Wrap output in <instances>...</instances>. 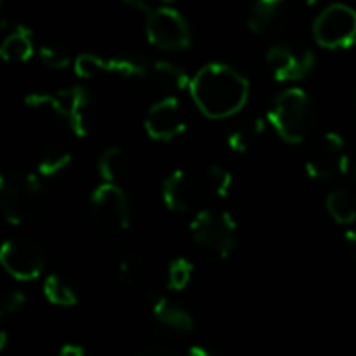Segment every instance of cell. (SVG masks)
<instances>
[{"label":"cell","instance_id":"9c48e42d","mask_svg":"<svg viewBox=\"0 0 356 356\" xmlns=\"http://www.w3.org/2000/svg\"><path fill=\"white\" fill-rule=\"evenodd\" d=\"M313 35L327 50L353 46L356 42V10L346 4H330L315 19Z\"/></svg>","mask_w":356,"mask_h":356},{"label":"cell","instance_id":"d6986e66","mask_svg":"<svg viewBox=\"0 0 356 356\" xmlns=\"http://www.w3.org/2000/svg\"><path fill=\"white\" fill-rule=\"evenodd\" d=\"M98 173L104 179V184L119 186L131 173V161L127 152L117 146L106 148L98 159Z\"/></svg>","mask_w":356,"mask_h":356},{"label":"cell","instance_id":"4316f807","mask_svg":"<svg viewBox=\"0 0 356 356\" xmlns=\"http://www.w3.org/2000/svg\"><path fill=\"white\" fill-rule=\"evenodd\" d=\"M38 56L42 60V65H46L48 69H67L71 63V54L67 48L63 46H56V44H44L40 50H38Z\"/></svg>","mask_w":356,"mask_h":356},{"label":"cell","instance_id":"9a60e30c","mask_svg":"<svg viewBox=\"0 0 356 356\" xmlns=\"http://www.w3.org/2000/svg\"><path fill=\"white\" fill-rule=\"evenodd\" d=\"M290 23V8L284 0H261L250 6L248 29L259 38H275Z\"/></svg>","mask_w":356,"mask_h":356},{"label":"cell","instance_id":"2e32d148","mask_svg":"<svg viewBox=\"0 0 356 356\" xmlns=\"http://www.w3.org/2000/svg\"><path fill=\"white\" fill-rule=\"evenodd\" d=\"M150 300V311L163 327L177 334H190L194 330V317L181 302L169 296H152Z\"/></svg>","mask_w":356,"mask_h":356},{"label":"cell","instance_id":"ba28073f","mask_svg":"<svg viewBox=\"0 0 356 356\" xmlns=\"http://www.w3.org/2000/svg\"><path fill=\"white\" fill-rule=\"evenodd\" d=\"M350 165L346 142L340 134L327 131L321 138H317L305 159L307 173L317 181H334L342 175H346Z\"/></svg>","mask_w":356,"mask_h":356},{"label":"cell","instance_id":"30bf717a","mask_svg":"<svg viewBox=\"0 0 356 356\" xmlns=\"http://www.w3.org/2000/svg\"><path fill=\"white\" fill-rule=\"evenodd\" d=\"M90 211L96 223L108 232H125L131 225V204L121 186L100 184L94 188Z\"/></svg>","mask_w":356,"mask_h":356},{"label":"cell","instance_id":"83f0119b","mask_svg":"<svg viewBox=\"0 0 356 356\" xmlns=\"http://www.w3.org/2000/svg\"><path fill=\"white\" fill-rule=\"evenodd\" d=\"M23 307H25V294L19 292V290H10V292L4 296V300H2V313H4V315H15V313H19Z\"/></svg>","mask_w":356,"mask_h":356},{"label":"cell","instance_id":"4fadbf2b","mask_svg":"<svg viewBox=\"0 0 356 356\" xmlns=\"http://www.w3.org/2000/svg\"><path fill=\"white\" fill-rule=\"evenodd\" d=\"M0 263L6 273L17 282L38 280L44 271V254L40 246L23 238H10L2 244Z\"/></svg>","mask_w":356,"mask_h":356},{"label":"cell","instance_id":"277c9868","mask_svg":"<svg viewBox=\"0 0 356 356\" xmlns=\"http://www.w3.org/2000/svg\"><path fill=\"white\" fill-rule=\"evenodd\" d=\"M29 108H46L52 111L77 138H86L90 134L92 121V100L86 88L71 86L56 92H38L25 98Z\"/></svg>","mask_w":356,"mask_h":356},{"label":"cell","instance_id":"1f68e13d","mask_svg":"<svg viewBox=\"0 0 356 356\" xmlns=\"http://www.w3.org/2000/svg\"><path fill=\"white\" fill-rule=\"evenodd\" d=\"M188 356H215L213 353H209L207 348H202V346H192L190 350H188Z\"/></svg>","mask_w":356,"mask_h":356},{"label":"cell","instance_id":"f1b7e54d","mask_svg":"<svg viewBox=\"0 0 356 356\" xmlns=\"http://www.w3.org/2000/svg\"><path fill=\"white\" fill-rule=\"evenodd\" d=\"M136 356H179L175 350L167 348V346H148L142 353H138Z\"/></svg>","mask_w":356,"mask_h":356},{"label":"cell","instance_id":"5bb4252c","mask_svg":"<svg viewBox=\"0 0 356 356\" xmlns=\"http://www.w3.org/2000/svg\"><path fill=\"white\" fill-rule=\"evenodd\" d=\"M144 127H146V134L159 142H169L181 136L188 127L186 111L181 102L175 96L156 100L144 117Z\"/></svg>","mask_w":356,"mask_h":356},{"label":"cell","instance_id":"7c38bea8","mask_svg":"<svg viewBox=\"0 0 356 356\" xmlns=\"http://www.w3.org/2000/svg\"><path fill=\"white\" fill-rule=\"evenodd\" d=\"M202 173H192L188 169H175L163 184V202L173 213H188L202 202H209Z\"/></svg>","mask_w":356,"mask_h":356},{"label":"cell","instance_id":"52a82bcc","mask_svg":"<svg viewBox=\"0 0 356 356\" xmlns=\"http://www.w3.org/2000/svg\"><path fill=\"white\" fill-rule=\"evenodd\" d=\"M152 60L125 52L119 56H96V54H79L73 63V69L79 79H100L106 75H117L125 79H148Z\"/></svg>","mask_w":356,"mask_h":356},{"label":"cell","instance_id":"6da1fadb","mask_svg":"<svg viewBox=\"0 0 356 356\" xmlns=\"http://www.w3.org/2000/svg\"><path fill=\"white\" fill-rule=\"evenodd\" d=\"M248 94V79L238 69L223 63L204 65L190 83L194 104L209 119H227L238 115L246 106Z\"/></svg>","mask_w":356,"mask_h":356},{"label":"cell","instance_id":"ac0fdd59","mask_svg":"<svg viewBox=\"0 0 356 356\" xmlns=\"http://www.w3.org/2000/svg\"><path fill=\"white\" fill-rule=\"evenodd\" d=\"M33 54L31 29L25 25H15L0 44V56L8 63H25Z\"/></svg>","mask_w":356,"mask_h":356},{"label":"cell","instance_id":"ffe728a7","mask_svg":"<svg viewBox=\"0 0 356 356\" xmlns=\"http://www.w3.org/2000/svg\"><path fill=\"white\" fill-rule=\"evenodd\" d=\"M111 271L123 286H136L144 277V259L134 250H119L111 259Z\"/></svg>","mask_w":356,"mask_h":356},{"label":"cell","instance_id":"603a6c76","mask_svg":"<svg viewBox=\"0 0 356 356\" xmlns=\"http://www.w3.org/2000/svg\"><path fill=\"white\" fill-rule=\"evenodd\" d=\"M42 290H44L46 300L56 305V307H73V305H77V298H79L75 286L65 275H60V273L48 275L44 280Z\"/></svg>","mask_w":356,"mask_h":356},{"label":"cell","instance_id":"836d02e7","mask_svg":"<svg viewBox=\"0 0 356 356\" xmlns=\"http://www.w3.org/2000/svg\"><path fill=\"white\" fill-rule=\"evenodd\" d=\"M355 106H356V92H355Z\"/></svg>","mask_w":356,"mask_h":356},{"label":"cell","instance_id":"7402d4cb","mask_svg":"<svg viewBox=\"0 0 356 356\" xmlns=\"http://www.w3.org/2000/svg\"><path fill=\"white\" fill-rule=\"evenodd\" d=\"M327 213L340 225H350L356 221V194L348 188H336L327 196Z\"/></svg>","mask_w":356,"mask_h":356},{"label":"cell","instance_id":"f546056e","mask_svg":"<svg viewBox=\"0 0 356 356\" xmlns=\"http://www.w3.org/2000/svg\"><path fill=\"white\" fill-rule=\"evenodd\" d=\"M344 246H346V250H348V254L355 259L356 263V232H346L344 234Z\"/></svg>","mask_w":356,"mask_h":356},{"label":"cell","instance_id":"e0dca14e","mask_svg":"<svg viewBox=\"0 0 356 356\" xmlns=\"http://www.w3.org/2000/svg\"><path fill=\"white\" fill-rule=\"evenodd\" d=\"M265 131H267V123L265 119L261 117H250L242 123H238L225 138L227 142V148L238 152V154H244V152H250L263 138H265Z\"/></svg>","mask_w":356,"mask_h":356},{"label":"cell","instance_id":"3957f363","mask_svg":"<svg viewBox=\"0 0 356 356\" xmlns=\"http://www.w3.org/2000/svg\"><path fill=\"white\" fill-rule=\"evenodd\" d=\"M44 204L40 179L27 171H8L0 177V207L8 223L23 225L38 217Z\"/></svg>","mask_w":356,"mask_h":356},{"label":"cell","instance_id":"484cf974","mask_svg":"<svg viewBox=\"0 0 356 356\" xmlns=\"http://www.w3.org/2000/svg\"><path fill=\"white\" fill-rule=\"evenodd\" d=\"M192 275H194V265L188 259L177 257V259H173L169 263V269H167V286L173 292H181L192 282Z\"/></svg>","mask_w":356,"mask_h":356},{"label":"cell","instance_id":"8fae6325","mask_svg":"<svg viewBox=\"0 0 356 356\" xmlns=\"http://www.w3.org/2000/svg\"><path fill=\"white\" fill-rule=\"evenodd\" d=\"M317 67L311 48L298 44H275L267 50V69L275 81H302Z\"/></svg>","mask_w":356,"mask_h":356},{"label":"cell","instance_id":"5b68a950","mask_svg":"<svg viewBox=\"0 0 356 356\" xmlns=\"http://www.w3.org/2000/svg\"><path fill=\"white\" fill-rule=\"evenodd\" d=\"M146 13V38L161 50H186L192 42V31L186 17L169 4L127 2Z\"/></svg>","mask_w":356,"mask_h":356},{"label":"cell","instance_id":"7a4b0ae2","mask_svg":"<svg viewBox=\"0 0 356 356\" xmlns=\"http://www.w3.org/2000/svg\"><path fill=\"white\" fill-rule=\"evenodd\" d=\"M267 121L282 140L300 144L315 125V104L302 88H288L271 104Z\"/></svg>","mask_w":356,"mask_h":356},{"label":"cell","instance_id":"d6a6232c","mask_svg":"<svg viewBox=\"0 0 356 356\" xmlns=\"http://www.w3.org/2000/svg\"><path fill=\"white\" fill-rule=\"evenodd\" d=\"M6 348V332H0V350Z\"/></svg>","mask_w":356,"mask_h":356},{"label":"cell","instance_id":"d4e9b609","mask_svg":"<svg viewBox=\"0 0 356 356\" xmlns=\"http://www.w3.org/2000/svg\"><path fill=\"white\" fill-rule=\"evenodd\" d=\"M200 173H202V179H204V186H207V192H209L211 198H227L229 196L234 177L225 167L211 165Z\"/></svg>","mask_w":356,"mask_h":356},{"label":"cell","instance_id":"4dcf8cb0","mask_svg":"<svg viewBox=\"0 0 356 356\" xmlns=\"http://www.w3.org/2000/svg\"><path fill=\"white\" fill-rule=\"evenodd\" d=\"M58 356H86V355H83V348H81V346H77V344H67V346H63V348H60Z\"/></svg>","mask_w":356,"mask_h":356},{"label":"cell","instance_id":"cb8c5ba5","mask_svg":"<svg viewBox=\"0 0 356 356\" xmlns=\"http://www.w3.org/2000/svg\"><path fill=\"white\" fill-rule=\"evenodd\" d=\"M69 163H71L69 148L63 144H50L44 148V152L38 159V173L44 177H52V175L60 173L63 169H67Z\"/></svg>","mask_w":356,"mask_h":356},{"label":"cell","instance_id":"8992f818","mask_svg":"<svg viewBox=\"0 0 356 356\" xmlns=\"http://www.w3.org/2000/svg\"><path fill=\"white\" fill-rule=\"evenodd\" d=\"M192 240L217 259H227L238 246V223L221 209H202L190 223Z\"/></svg>","mask_w":356,"mask_h":356},{"label":"cell","instance_id":"44dd1931","mask_svg":"<svg viewBox=\"0 0 356 356\" xmlns=\"http://www.w3.org/2000/svg\"><path fill=\"white\" fill-rule=\"evenodd\" d=\"M156 86L173 90V92H181V90H190L192 77L179 69L177 65L169 63V60H152L150 65V77Z\"/></svg>","mask_w":356,"mask_h":356}]
</instances>
